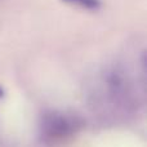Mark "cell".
Instances as JSON below:
<instances>
[{"mask_svg":"<svg viewBox=\"0 0 147 147\" xmlns=\"http://www.w3.org/2000/svg\"><path fill=\"white\" fill-rule=\"evenodd\" d=\"M83 123L80 119L63 112H49L41 117L40 132L41 136L48 142H58L65 138L71 137L79 132Z\"/></svg>","mask_w":147,"mask_h":147,"instance_id":"1","label":"cell"},{"mask_svg":"<svg viewBox=\"0 0 147 147\" xmlns=\"http://www.w3.org/2000/svg\"><path fill=\"white\" fill-rule=\"evenodd\" d=\"M65 4L72 5V7H79L81 9L86 10H97L101 8L102 1L101 0H61Z\"/></svg>","mask_w":147,"mask_h":147,"instance_id":"2","label":"cell"},{"mask_svg":"<svg viewBox=\"0 0 147 147\" xmlns=\"http://www.w3.org/2000/svg\"><path fill=\"white\" fill-rule=\"evenodd\" d=\"M4 96H5V90H4V88L0 85V98H3Z\"/></svg>","mask_w":147,"mask_h":147,"instance_id":"3","label":"cell"}]
</instances>
